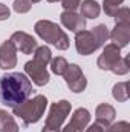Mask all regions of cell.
Segmentation results:
<instances>
[{
  "instance_id": "7",
  "label": "cell",
  "mask_w": 130,
  "mask_h": 132,
  "mask_svg": "<svg viewBox=\"0 0 130 132\" xmlns=\"http://www.w3.org/2000/svg\"><path fill=\"white\" fill-rule=\"evenodd\" d=\"M121 60V48L116 46L115 43H109L104 46L103 54L98 57L97 65L103 71H112L113 66Z\"/></svg>"
},
{
  "instance_id": "24",
  "label": "cell",
  "mask_w": 130,
  "mask_h": 132,
  "mask_svg": "<svg viewBox=\"0 0 130 132\" xmlns=\"http://www.w3.org/2000/svg\"><path fill=\"white\" fill-rule=\"evenodd\" d=\"M109 132H130V125L127 121H118L109 126Z\"/></svg>"
},
{
  "instance_id": "27",
  "label": "cell",
  "mask_w": 130,
  "mask_h": 132,
  "mask_svg": "<svg viewBox=\"0 0 130 132\" xmlns=\"http://www.w3.org/2000/svg\"><path fill=\"white\" fill-rule=\"evenodd\" d=\"M9 15H11L9 8H8L6 5L0 3V20H6V19H9Z\"/></svg>"
},
{
  "instance_id": "18",
  "label": "cell",
  "mask_w": 130,
  "mask_h": 132,
  "mask_svg": "<svg viewBox=\"0 0 130 132\" xmlns=\"http://www.w3.org/2000/svg\"><path fill=\"white\" fill-rule=\"evenodd\" d=\"M34 60L40 65L48 66V63H51V60H52L51 49L48 46H37V49L34 51Z\"/></svg>"
},
{
  "instance_id": "12",
  "label": "cell",
  "mask_w": 130,
  "mask_h": 132,
  "mask_svg": "<svg viewBox=\"0 0 130 132\" xmlns=\"http://www.w3.org/2000/svg\"><path fill=\"white\" fill-rule=\"evenodd\" d=\"M60 19H61L63 26H66L69 31H73L75 34L80 32V31H83V29L86 28V19L81 17V15L77 14V12L63 11L61 15H60Z\"/></svg>"
},
{
  "instance_id": "1",
  "label": "cell",
  "mask_w": 130,
  "mask_h": 132,
  "mask_svg": "<svg viewBox=\"0 0 130 132\" xmlns=\"http://www.w3.org/2000/svg\"><path fill=\"white\" fill-rule=\"evenodd\" d=\"M32 94L31 80L22 72H9L0 77V101L5 106L15 108Z\"/></svg>"
},
{
  "instance_id": "9",
  "label": "cell",
  "mask_w": 130,
  "mask_h": 132,
  "mask_svg": "<svg viewBox=\"0 0 130 132\" xmlns=\"http://www.w3.org/2000/svg\"><path fill=\"white\" fill-rule=\"evenodd\" d=\"M89 121H90V114H89V111L84 109V108H78V109L73 112L70 121L63 128L61 132H83L87 128Z\"/></svg>"
},
{
  "instance_id": "13",
  "label": "cell",
  "mask_w": 130,
  "mask_h": 132,
  "mask_svg": "<svg viewBox=\"0 0 130 132\" xmlns=\"http://www.w3.org/2000/svg\"><path fill=\"white\" fill-rule=\"evenodd\" d=\"M109 37L116 46L119 48L127 46L130 42V23H116L112 32L109 34Z\"/></svg>"
},
{
  "instance_id": "4",
  "label": "cell",
  "mask_w": 130,
  "mask_h": 132,
  "mask_svg": "<svg viewBox=\"0 0 130 132\" xmlns=\"http://www.w3.org/2000/svg\"><path fill=\"white\" fill-rule=\"evenodd\" d=\"M34 29H35V34L38 37H41L44 42L54 45L60 51H66L69 48V45H70L67 34L57 23H54L51 20H38L35 23Z\"/></svg>"
},
{
  "instance_id": "28",
  "label": "cell",
  "mask_w": 130,
  "mask_h": 132,
  "mask_svg": "<svg viewBox=\"0 0 130 132\" xmlns=\"http://www.w3.org/2000/svg\"><path fill=\"white\" fill-rule=\"evenodd\" d=\"M38 2H41V0H31V3H38Z\"/></svg>"
},
{
  "instance_id": "19",
  "label": "cell",
  "mask_w": 130,
  "mask_h": 132,
  "mask_svg": "<svg viewBox=\"0 0 130 132\" xmlns=\"http://www.w3.org/2000/svg\"><path fill=\"white\" fill-rule=\"evenodd\" d=\"M67 66L69 65H67L64 57H55V59L51 60V69L57 75H63L66 72V69H67Z\"/></svg>"
},
{
  "instance_id": "6",
  "label": "cell",
  "mask_w": 130,
  "mask_h": 132,
  "mask_svg": "<svg viewBox=\"0 0 130 132\" xmlns=\"http://www.w3.org/2000/svg\"><path fill=\"white\" fill-rule=\"evenodd\" d=\"M66 80V85L72 92H83L87 86V80L78 65H69L66 72L63 74Z\"/></svg>"
},
{
  "instance_id": "26",
  "label": "cell",
  "mask_w": 130,
  "mask_h": 132,
  "mask_svg": "<svg viewBox=\"0 0 130 132\" xmlns=\"http://www.w3.org/2000/svg\"><path fill=\"white\" fill-rule=\"evenodd\" d=\"M84 132H109V126H104V125H101V123L95 121L92 126L86 128Z\"/></svg>"
},
{
  "instance_id": "21",
  "label": "cell",
  "mask_w": 130,
  "mask_h": 132,
  "mask_svg": "<svg viewBox=\"0 0 130 132\" xmlns=\"http://www.w3.org/2000/svg\"><path fill=\"white\" fill-rule=\"evenodd\" d=\"M130 69L129 66V57H124V59H121L116 65L113 66V69H112V72L113 74H116V75H124V74H127Z\"/></svg>"
},
{
  "instance_id": "14",
  "label": "cell",
  "mask_w": 130,
  "mask_h": 132,
  "mask_svg": "<svg viewBox=\"0 0 130 132\" xmlns=\"http://www.w3.org/2000/svg\"><path fill=\"white\" fill-rule=\"evenodd\" d=\"M95 117H97L98 123H101V125H104V126H110L112 121H113L115 117H116V111H115L113 106H110V104H107V103H103V104H99L97 108Z\"/></svg>"
},
{
  "instance_id": "29",
  "label": "cell",
  "mask_w": 130,
  "mask_h": 132,
  "mask_svg": "<svg viewBox=\"0 0 130 132\" xmlns=\"http://www.w3.org/2000/svg\"><path fill=\"white\" fill-rule=\"evenodd\" d=\"M48 2H51V3H54V2H58V0H48Z\"/></svg>"
},
{
  "instance_id": "2",
  "label": "cell",
  "mask_w": 130,
  "mask_h": 132,
  "mask_svg": "<svg viewBox=\"0 0 130 132\" xmlns=\"http://www.w3.org/2000/svg\"><path fill=\"white\" fill-rule=\"evenodd\" d=\"M109 38V29L106 25H98L92 31H80L75 35V46L78 54L89 55L95 52L98 48H101Z\"/></svg>"
},
{
  "instance_id": "11",
  "label": "cell",
  "mask_w": 130,
  "mask_h": 132,
  "mask_svg": "<svg viewBox=\"0 0 130 132\" xmlns=\"http://www.w3.org/2000/svg\"><path fill=\"white\" fill-rule=\"evenodd\" d=\"M17 65V49L11 40H6L0 45V68L12 69Z\"/></svg>"
},
{
  "instance_id": "23",
  "label": "cell",
  "mask_w": 130,
  "mask_h": 132,
  "mask_svg": "<svg viewBox=\"0 0 130 132\" xmlns=\"http://www.w3.org/2000/svg\"><path fill=\"white\" fill-rule=\"evenodd\" d=\"M116 23H130V9L129 8H119L115 14Z\"/></svg>"
},
{
  "instance_id": "5",
  "label": "cell",
  "mask_w": 130,
  "mask_h": 132,
  "mask_svg": "<svg viewBox=\"0 0 130 132\" xmlns=\"http://www.w3.org/2000/svg\"><path fill=\"white\" fill-rule=\"evenodd\" d=\"M70 109H72V104L67 100H60V101L52 103L49 115L46 118L44 128L41 132H60L64 120L70 114Z\"/></svg>"
},
{
  "instance_id": "8",
  "label": "cell",
  "mask_w": 130,
  "mask_h": 132,
  "mask_svg": "<svg viewBox=\"0 0 130 132\" xmlns=\"http://www.w3.org/2000/svg\"><path fill=\"white\" fill-rule=\"evenodd\" d=\"M9 40L12 42V45L15 46V49L20 51L22 54L29 55V54H34V51L37 49V42H35V38H34L32 35H29V34L23 32V31L14 32L11 35Z\"/></svg>"
},
{
  "instance_id": "22",
  "label": "cell",
  "mask_w": 130,
  "mask_h": 132,
  "mask_svg": "<svg viewBox=\"0 0 130 132\" xmlns=\"http://www.w3.org/2000/svg\"><path fill=\"white\" fill-rule=\"evenodd\" d=\"M31 0H15L14 2V11L18 12V14H25L28 11H31Z\"/></svg>"
},
{
  "instance_id": "16",
  "label": "cell",
  "mask_w": 130,
  "mask_h": 132,
  "mask_svg": "<svg viewBox=\"0 0 130 132\" xmlns=\"http://www.w3.org/2000/svg\"><path fill=\"white\" fill-rule=\"evenodd\" d=\"M0 131L2 132H18V125L14 121L12 115L0 109Z\"/></svg>"
},
{
  "instance_id": "20",
  "label": "cell",
  "mask_w": 130,
  "mask_h": 132,
  "mask_svg": "<svg viewBox=\"0 0 130 132\" xmlns=\"http://www.w3.org/2000/svg\"><path fill=\"white\" fill-rule=\"evenodd\" d=\"M123 2H124V0H104L103 9H104V12H106L109 17H115V14L118 12L119 5H121Z\"/></svg>"
},
{
  "instance_id": "10",
  "label": "cell",
  "mask_w": 130,
  "mask_h": 132,
  "mask_svg": "<svg viewBox=\"0 0 130 132\" xmlns=\"http://www.w3.org/2000/svg\"><path fill=\"white\" fill-rule=\"evenodd\" d=\"M25 72L32 78V81L37 86H44V85H48V81H49V72H48L46 66L37 63L35 60L28 62V63L25 65Z\"/></svg>"
},
{
  "instance_id": "25",
  "label": "cell",
  "mask_w": 130,
  "mask_h": 132,
  "mask_svg": "<svg viewBox=\"0 0 130 132\" xmlns=\"http://www.w3.org/2000/svg\"><path fill=\"white\" fill-rule=\"evenodd\" d=\"M61 3H63L64 11H72V12H75V11L80 8L81 0H61Z\"/></svg>"
},
{
  "instance_id": "17",
  "label": "cell",
  "mask_w": 130,
  "mask_h": 132,
  "mask_svg": "<svg viewBox=\"0 0 130 132\" xmlns=\"http://www.w3.org/2000/svg\"><path fill=\"white\" fill-rule=\"evenodd\" d=\"M112 95H113V98L118 100V101H127V100H129V97H130L129 81H121V83H116V85L113 86Z\"/></svg>"
},
{
  "instance_id": "15",
  "label": "cell",
  "mask_w": 130,
  "mask_h": 132,
  "mask_svg": "<svg viewBox=\"0 0 130 132\" xmlns=\"http://www.w3.org/2000/svg\"><path fill=\"white\" fill-rule=\"evenodd\" d=\"M80 9H81V17L84 19H97L101 12V6L97 0H84L83 3H80Z\"/></svg>"
},
{
  "instance_id": "3",
  "label": "cell",
  "mask_w": 130,
  "mask_h": 132,
  "mask_svg": "<svg viewBox=\"0 0 130 132\" xmlns=\"http://www.w3.org/2000/svg\"><path fill=\"white\" fill-rule=\"evenodd\" d=\"M46 106H48V98L44 95H35L34 98H28L18 106L12 108V112L15 117H18L23 121V126H29L41 118Z\"/></svg>"
}]
</instances>
